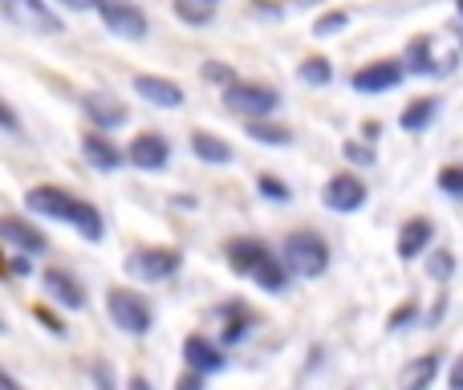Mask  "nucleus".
Returning <instances> with one entry per match:
<instances>
[{
	"instance_id": "obj_18",
	"label": "nucleus",
	"mask_w": 463,
	"mask_h": 390,
	"mask_svg": "<svg viewBox=\"0 0 463 390\" xmlns=\"http://www.w3.org/2000/svg\"><path fill=\"white\" fill-rule=\"evenodd\" d=\"M407 70L411 73H448L451 65L435 57V41L431 37H419V41H411L407 45Z\"/></svg>"
},
{
	"instance_id": "obj_2",
	"label": "nucleus",
	"mask_w": 463,
	"mask_h": 390,
	"mask_svg": "<svg viewBox=\"0 0 463 390\" xmlns=\"http://www.w3.org/2000/svg\"><path fill=\"white\" fill-rule=\"evenodd\" d=\"M228 261L236 272H244V277H252L256 285L264 289V293H285L288 285V264L277 261V256L269 252V248L260 244V240H248V236H236L228 240Z\"/></svg>"
},
{
	"instance_id": "obj_19",
	"label": "nucleus",
	"mask_w": 463,
	"mask_h": 390,
	"mask_svg": "<svg viewBox=\"0 0 463 390\" xmlns=\"http://www.w3.org/2000/svg\"><path fill=\"white\" fill-rule=\"evenodd\" d=\"M439 375V354H423V358L407 362V370L399 375V386L402 390H427Z\"/></svg>"
},
{
	"instance_id": "obj_20",
	"label": "nucleus",
	"mask_w": 463,
	"mask_h": 390,
	"mask_svg": "<svg viewBox=\"0 0 463 390\" xmlns=\"http://www.w3.org/2000/svg\"><path fill=\"white\" fill-rule=\"evenodd\" d=\"M81 151H86V159L94 163L98 171H118L122 167V151L102 135H86L81 138Z\"/></svg>"
},
{
	"instance_id": "obj_43",
	"label": "nucleus",
	"mask_w": 463,
	"mask_h": 390,
	"mask_svg": "<svg viewBox=\"0 0 463 390\" xmlns=\"http://www.w3.org/2000/svg\"><path fill=\"white\" fill-rule=\"evenodd\" d=\"M456 8H459V16H463V0H456Z\"/></svg>"
},
{
	"instance_id": "obj_22",
	"label": "nucleus",
	"mask_w": 463,
	"mask_h": 390,
	"mask_svg": "<svg viewBox=\"0 0 463 390\" xmlns=\"http://www.w3.org/2000/svg\"><path fill=\"white\" fill-rule=\"evenodd\" d=\"M192 151L200 155L203 163H232V147L224 143V138H216V135H208V130H195L192 135Z\"/></svg>"
},
{
	"instance_id": "obj_4",
	"label": "nucleus",
	"mask_w": 463,
	"mask_h": 390,
	"mask_svg": "<svg viewBox=\"0 0 463 390\" xmlns=\"http://www.w3.org/2000/svg\"><path fill=\"white\" fill-rule=\"evenodd\" d=\"M0 13H5V21L16 24L21 33H37V37L61 33V21H57V13L45 5V0H0Z\"/></svg>"
},
{
	"instance_id": "obj_30",
	"label": "nucleus",
	"mask_w": 463,
	"mask_h": 390,
	"mask_svg": "<svg viewBox=\"0 0 463 390\" xmlns=\"http://www.w3.org/2000/svg\"><path fill=\"white\" fill-rule=\"evenodd\" d=\"M451 269H456V261H451L448 252H435V256H431V277L448 281V277H451Z\"/></svg>"
},
{
	"instance_id": "obj_17",
	"label": "nucleus",
	"mask_w": 463,
	"mask_h": 390,
	"mask_svg": "<svg viewBox=\"0 0 463 390\" xmlns=\"http://www.w3.org/2000/svg\"><path fill=\"white\" fill-rule=\"evenodd\" d=\"M431 236H435V224L431 220H407L402 224V232H399V256L402 261H415V256H423V248L431 244Z\"/></svg>"
},
{
	"instance_id": "obj_24",
	"label": "nucleus",
	"mask_w": 463,
	"mask_h": 390,
	"mask_svg": "<svg viewBox=\"0 0 463 390\" xmlns=\"http://www.w3.org/2000/svg\"><path fill=\"white\" fill-rule=\"evenodd\" d=\"M248 326H252V318H248L244 305H232V309H224V342H240V338L248 334Z\"/></svg>"
},
{
	"instance_id": "obj_42",
	"label": "nucleus",
	"mask_w": 463,
	"mask_h": 390,
	"mask_svg": "<svg viewBox=\"0 0 463 390\" xmlns=\"http://www.w3.org/2000/svg\"><path fill=\"white\" fill-rule=\"evenodd\" d=\"M293 5H321V0H293Z\"/></svg>"
},
{
	"instance_id": "obj_16",
	"label": "nucleus",
	"mask_w": 463,
	"mask_h": 390,
	"mask_svg": "<svg viewBox=\"0 0 463 390\" xmlns=\"http://www.w3.org/2000/svg\"><path fill=\"white\" fill-rule=\"evenodd\" d=\"M45 289H49V297H53L57 305H65V309H86V293H81V285L70 277V272L49 269L45 272Z\"/></svg>"
},
{
	"instance_id": "obj_10",
	"label": "nucleus",
	"mask_w": 463,
	"mask_h": 390,
	"mask_svg": "<svg viewBox=\"0 0 463 390\" xmlns=\"http://www.w3.org/2000/svg\"><path fill=\"white\" fill-rule=\"evenodd\" d=\"M127 159H130V167H138V171H163L171 163V143L163 135H138L135 143H130Z\"/></svg>"
},
{
	"instance_id": "obj_41",
	"label": "nucleus",
	"mask_w": 463,
	"mask_h": 390,
	"mask_svg": "<svg viewBox=\"0 0 463 390\" xmlns=\"http://www.w3.org/2000/svg\"><path fill=\"white\" fill-rule=\"evenodd\" d=\"M127 390H155V386H151V383H146V378H143V375H135V378H130V386H127Z\"/></svg>"
},
{
	"instance_id": "obj_23",
	"label": "nucleus",
	"mask_w": 463,
	"mask_h": 390,
	"mask_svg": "<svg viewBox=\"0 0 463 390\" xmlns=\"http://www.w3.org/2000/svg\"><path fill=\"white\" fill-rule=\"evenodd\" d=\"M244 130H248V138H256V143H269V147H288V143H293V130L277 127V122H264V119L248 122Z\"/></svg>"
},
{
	"instance_id": "obj_5",
	"label": "nucleus",
	"mask_w": 463,
	"mask_h": 390,
	"mask_svg": "<svg viewBox=\"0 0 463 390\" xmlns=\"http://www.w3.org/2000/svg\"><path fill=\"white\" fill-rule=\"evenodd\" d=\"M224 102H228V110L248 114V122H256V119H269V114L277 110L280 94L272 86H260V81H232L224 90Z\"/></svg>"
},
{
	"instance_id": "obj_13",
	"label": "nucleus",
	"mask_w": 463,
	"mask_h": 390,
	"mask_svg": "<svg viewBox=\"0 0 463 390\" xmlns=\"http://www.w3.org/2000/svg\"><path fill=\"white\" fill-rule=\"evenodd\" d=\"M81 106H86L90 122H94L98 130H114V127L127 122V106H122L118 98H110V94H86L81 98Z\"/></svg>"
},
{
	"instance_id": "obj_39",
	"label": "nucleus",
	"mask_w": 463,
	"mask_h": 390,
	"mask_svg": "<svg viewBox=\"0 0 463 390\" xmlns=\"http://www.w3.org/2000/svg\"><path fill=\"white\" fill-rule=\"evenodd\" d=\"M65 8H73V13H86V8H98V0H61Z\"/></svg>"
},
{
	"instance_id": "obj_37",
	"label": "nucleus",
	"mask_w": 463,
	"mask_h": 390,
	"mask_svg": "<svg viewBox=\"0 0 463 390\" xmlns=\"http://www.w3.org/2000/svg\"><path fill=\"white\" fill-rule=\"evenodd\" d=\"M448 386H451V390H463V354L456 358V366H451V375H448Z\"/></svg>"
},
{
	"instance_id": "obj_29",
	"label": "nucleus",
	"mask_w": 463,
	"mask_h": 390,
	"mask_svg": "<svg viewBox=\"0 0 463 390\" xmlns=\"http://www.w3.org/2000/svg\"><path fill=\"white\" fill-rule=\"evenodd\" d=\"M345 24H350V16H345V13H326L317 24H313V37H329V33L345 29Z\"/></svg>"
},
{
	"instance_id": "obj_8",
	"label": "nucleus",
	"mask_w": 463,
	"mask_h": 390,
	"mask_svg": "<svg viewBox=\"0 0 463 390\" xmlns=\"http://www.w3.org/2000/svg\"><path fill=\"white\" fill-rule=\"evenodd\" d=\"M98 13H102L106 29L114 37H127V41H138L146 37V13L130 0H98Z\"/></svg>"
},
{
	"instance_id": "obj_31",
	"label": "nucleus",
	"mask_w": 463,
	"mask_h": 390,
	"mask_svg": "<svg viewBox=\"0 0 463 390\" xmlns=\"http://www.w3.org/2000/svg\"><path fill=\"white\" fill-rule=\"evenodd\" d=\"M203 73H208V78L212 81H220V86H232V81H236V73H232V70H224V65H220V62H208V65H203Z\"/></svg>"
},
{
	"instance_id": "obj_9",
	"label": "nucleus",
	"mask_w": 463,
	"mask_h": 390,
	"mask_svg": "<svg viewBox=\"0 0 463 390\" xmlns=\"http://www.w3.org/2000/svg\"><path fill=\"white\" fill-rule=\"evenodd\" d=\"M402 78H407V62H370L354 73L350 86L358 90V94H383V90L399 86Z\"/></svg>"
},
{
	"instance_id": "obj_38",
	"label": "nucleus",
	"mask_w": 463,
	"mask_h": 390,
	"mask_svg": "<svg viewBox=\"0 0 463 390\" xmlns=\"http://www.w3.org/2000/svg\"><path fill=\"white\" fill-rule=\"evenodd\" d=\"M8 272H13V277H24V272H29V261H24V256H8Z\"/></svg>"
},
{
	"instance_id": "obj_21",
	"label": "nucleus",
	"mask_w": 463,
	"mask_h": 390,
	"mask_svg": "<svg viewBox=\"0 0 463 390\" xmlns=\"http://www.w3.org/2000/svg\"><path fill=\"white\" fill-rule=\"evenodd\" d=\"M435 114H439V102H435V98H415V102H411L407 110H402L399 127H402V130H411V135H419V130L431 127Z\"/></svg>"
},
{
	"instance_id": "obj_15",
	"label": "nucleus",
	"mask_w": 463,
	"mask_h": 390,
	"mask_svg": "<svg viewBox=\"0 0 463 390\" xmlns=\"http://www.w3.org/2000/svg\"><path fill=\"white\" fill-rule=\"evenodd\" d=\"M0 236H5L13 248L29 252V256H33V252H45V248H49V240L41 236L37 228H29L24 220H16V215H5V220H0Z\"/></svg>"
},
{
	"instance_id": "obj_36",
	"label": "nucleus",
	"mask_w": 463,
	"mask_h": 390,
	"mask_svg": "<svg viewBox=\"0 0 463 390\" xmlns=\"http://www.w3.org/2000/svg\"><path fill=\"white\" fill-rule=\"evenodd\" d=\"M411 318H415V305H402V309H399V313H394V318H391V329H402V326H407Z\"/></svg>"
},
{
	"instance_id": "obj_33",
	"label": "nucleus",
	"mask_w": 463,
	"mask_h": 390,
	"mask_svg": "<svg viewBox=\"0 0 463 390\" xmlns=\"http://www.w3.org/2000/svg\"><path fill=\"white\" fill-rule=\"evenodd\" d=\"M0 119H5V130H8V135H13V138L21 135V122H16V114H13V106H8V102L0 106Z\"/></svg>"
},
{
	"instance_id": "obj_12",
	"label": "nucleus",
	"mask_w": 463,
	"mask_h": 390,
	"mask_svg": "<svg viewBox=\"0 0 463 390\" xmlns=\"http://www.w3.org/2000/svg\"><path fill=\"white\" fill-rule=\"evenodd\" d=\"M135 94L146 98L151 106H167V110H179V106H184V90L167 78H151V73H138L135 78Z\"/></svg>"
},
{
	"instance_id": "obj_34",
	"label": "nucleus",
	"mask_w": 463,
	"mask_h": 390,
	"mask_svg": "<svg viewBox=\"0 0 463 390\" xmlns=\"http://www.w3.org/2000/svg\"><path fill=\"white\" fill-rule=\"evenodd\" d=\"M175 390H203V375H195V370H187V375L175 383Z\"/></svg>"
},
{
	"instance_id": "obj_14",
	"label": "nucleus",
	"mask_w": 463,
	"mask_h": 390,
	"mask_svg": "<svg viewBox=\"0 0 463 390\" xmlns=\"http://www.w3.org/2000/svg\"><path fill=\"white\" fill-rule=\"evenodd\" d=\"M184 358L195 375H216V370H224V354H220V346H212L208 338H200V334H192L184 342Z\"/></svg>"
},
{
	"instance_id": "obj_35",
	"label": "nucleus",
	"mask_w": 463,
	"mask_h": 390,
	"mask_svg": "<svg viewBox=\"0 0 463 390\" xmlns=\"http://www.w3.org/2000/svg\"><path fill=\"white\" fill-rule=\"evenodd\" d=\"M94 383H102V390H114V383H110V366H106V362H94Z\"/></svg>"
},
{
	"instance_id": "obj_6",
	"label": "nucleus",
	"mask_w": 463,
	"mask_h": 390,
	"mask_svg": "<svg viewBox=\"0 0 463 390\" xmlns=\"http://www.w3.org/2000/svg\"><path fill=\"white\" fill-rule=\"evenodd\" d=\"M122 264H127V272L138 281H167L184 269V252H179V248H138V252H130Z\"/></svg>"
},
{
	"instance_id": "obj_27",
	"label": "nucleus",
	"mask_w": 463,
	"mask_h": 390,
	"mask_svg": "<svg viewBox=\"0 0 463 390\" xmlns=\"http://www.w3.org/2000/svg\"><path fill=\"white\" fill-rule=\"evenodd\" d=\"M439 187H443L448 195L463 199V163H451V167L439 171Z\"/></svg>"
},
{
	"instance_id": "obj_44",
	"label": "nucleus",
	"mask_w": 463,
	"mask_h": 390,
	"mask_svg": "<svg viewBox=\"0 0 463 390\" xmlns=\"http://www.w3.org/2000/svg\"><path fill=\"white\" fill-rule=\"evenodd\" d=\"M200 5H216V0H200Z\"/></svg>"
},
{
	"instance_id": "obj_28",
	"label": "nucleus",
	"mask_w": 463,
	"mask_h": 390,
	"mask_svg": "<svg viewBox=\"0 0 463 390\" xmlns=\"http://www.w3.org/2000/svg\"><path fill=\"white\" fill-rule=\"evenodd\" d=\"M256 192H260L264 199H272V204H285V199H288V187L280 184V179H272V176L256 179Z\"/></svg>"
},
{
	"instance_id": "obj_1",
	"label": "nucleus",
	"mask_w": 463,
	"mask_h": 390,
	"mask_svg": "<svg viewBox=\"0 0 463 390\" xmlns=\"http://www.w3.org/2000/svg\"><path fill=\"white\" fill-rule=\"evenodd\" d=\"M24 207L37 215H49V220H65L70 228H78L86 240H102V215H98L94 204H86L81 195L61 192V187H29L24 192Z\"/></svg>"
},
{
	"instance_id": "obj_25",
	"label": "nucleus",
	"mask_w": 463,
	"mask_h": 390,
	"mask_svg": "<svg viewBox=\"0 0 463 390\" xmlns=\"http://www.w3.org/2000/svg\"><path fill=\"white\" fill-rule=\"evenodd\" d=\"M301 78L309 81V86H329V81H334V65H329L326 57H305V62H301Z\"/></svg>"
},
{
	"instance_id": "obj_11",
	"label": "nucleus",
	"mask_w": 463,
	"mask_h": 390,
	"mask_svg": "<svg viewBox=\"0 0 463 390\" xmlns=\"http://www.w3.org/2000/svg\"><path fill=\"white\" fill-rule=\"evenodd\" d=\"M321 199H326V207H334V212H358V207L366 204V187H362L358 176H334L326 184V192H321Z\"/></svg>"
},
{
	"instance_id": "obj_40",
	"label": "nucleus",
	"mask_w": 463,
	"mask_h": 390,
	"mask_svg": "<svg viewBox=\"0 0 463 390\" xmlns=\"http://www.w3.org/2000/svg\"><path fill=\"white\" fill-rule=\"evenodd\" d=\"M0 390H24L21 383H16V378L13 375H0Z\"/></svg>"
},
{
	"instance_id": "obj_3",
	"label": "nucleus",
	"mask_w": 463,
	"mask_h": 390,
	"mask_svg": "<svg viewBox=\"0 0 463 390\" xmlns=\"http://www.w3.org/2000/svg\"><path fill=\"white\" fill-rule=\"evenodd\" d=\"M285 264L288 272H297V277H321V272L329 269V248L326 240L317 236V232H293V236H285Z\"/></svg>"
},
{
	"instance_id": "obj_32",
	"label": "nucleus",
	"mask_w": 463,
	"mask_h": 390,
	"mask_svg": "<svg viewBox=\"0 0 463 390\" xmlns=\"http://www.w3.org/2000/svg\"><path fill=\"white\" fill-rule=\"evenodd\" d=\"M345 159H354V163H374V151H370V147H358V143H345Z\"/></svg>"
},
{
	"instance_id": "obj_7",
	"label": "nucleus",
	"mask_w": 463,
	"mask_h": 390,
	"mask_svg": "<svg viewBox=\"0 0 463 390\" xmlns=\"http://www.w3.org/2000/svg\"><path fill=\"white\" fill-rule=\"evenodd\" d=\"M106 309H110L114 326L127 329V334H135V338H143L155 321L151 305H146L138 293H130V289H110V293H106Z\"/></svg>"
},
{
	"instance_id": "obj_26",
	"label": "nucleus",
	"mask_w": 463,
	"mask_h": 390,
	"mask_svg": "<svg viewBox=\"0 0 463 390\" xmlns=\"http://www.w3.org/2000/svg\"><path fill=\"white\" fill-rule=\"evenodd\" d=\"M175 16L187 24H208L212 21V5H200V0H175Z\"/></svg>"
}]
</instances>
